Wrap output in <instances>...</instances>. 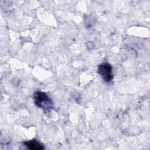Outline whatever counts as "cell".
Segmentation results:
<instances>
[{"instance_id": "1", "label": "cell", "mask_w": 150, "mask_h": 150, "mask_svg": "<svg viewBox=\"0 0 150 150\" xmlns=\"http://www.w3.org/2000/svg\"><path fill=\"white\" fill-rule=\"evenodd\" d=\"M35 104L44 111H49L53 108V103L52 99L44 92L36 91L33 94Z\"/></svg>"}, {"instance_id": "2", "label": "cell", "mask_w": 150, "mask_h": 150, "mask_svg": "<svg viewBox=\"0 0 150 150\" xmlns=\"http://www.w3.org/2000/svg\"><path fill=\"white\" fill-rule=\"evenodd\" d=\"M97 71L104 81L107 83L110 82L113 79L112 67L108 63L100 64L98 67Z\"/></svg>"}, {"instance_id": "3", "label": "cell", "mask_w": 150, "mask_h": 150, "mask_svg": "<svg viewBox=\"0 0 150 150\" xmlns=\"http://www.w3.org/2000/svg\"><path fill=\"white\" fill-rule=\"evenodd\" d=\"M24 144L27 148L32 150H41L44 148L43 145L35 139L26 141L24 142Z\"/></svg>"}]
</instances>
